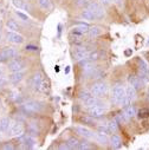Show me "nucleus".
I'll return each mask as SVG.
<instances>
[{
	"mask_svg": "<svg viewBox=\"0 0 149 150\" xmlns=\"http://www.w3.org/2000/svg\"><path fill=\"white\" fill-rule=\"evenodd\" d=\"M25 50H26V51H37V50H38V46H34V45H26Z\"/></svg>",
	"mask_w": 149,
	"mask_h": 150,
	"instance_id": "ea45409f",
	"label": "nucleus"
},
{
	"mask_svg": "<svg viewBox=\"0 0 149 150\" xmlns=\"http://www.w3.org/2000/svg\"><path fill=\"white\" fill-rule=\"evenodd\" d=\"M148 45H149V42H148Z\"/></svg>",
	"mask_w": 149,
	"mask_h": 150,
	"instance_id": "de8ad7c7",
	"label": "nucleus"
},
{
	"mask_svg": "<svg viewBox=\"0 0 149 150\" xmlns=\"http://www.w3.org/2000/svg\"><path fill=\"white\" fill-rule=\"evenodd\" d=\"M24 76H25V73H24L23 71H16V72H12V73L10 74V76H9V79H10L11 83L17 84V83H19L20 81H23Z\"/></svg>",
	"mask_w": 149,
	"mask_h": 150,
	"instance_id": "2eb2a0df",
	"label": "nucleus"
},
{
	"mask_svg": "<svg viewBox=\"0 0 149 150\" xmlns=\"http://www.w3.org/2000/svg\"><path fill=\"white\" fill-rule=\"evenodd\" d=\"M82 17H83L85 20H89V21H91V20L96 19V18H95V14H94L89 8H85V10L82 12Z\"/></svg>",
	"mask_w": 149,
	"mask_h": 150,
	"instance_id": "cd10ccee",
	"label": "nucleus"
},
{
	"mask_svg": "<svg viewBox=\"0 0 149 150\" xmlns=\"http://www.w3.org/2000/svg\"><path fill=\"white\" fill-rule=\"evenodd\" d=\"M1 25L3 24H1V20H0V32H1Z\"/></svg>",
	"mask_w": 149,
	"mask_h": 150,
	"instance_id": "49530a36",
	"label": "nucleus"
},
{
	"mask_svg": "<svg viewBox=\"0 0 149 150\" xmlns=\"http://www.w3.org/2000/svg\"><path fill=\"white\" fill-rule=\"evenodd\" d=\"M137 116H138V118H140V120L148 118V117H149V110H148L147 108H142L141 110H138Z\"/></svg>",
	"mask_w": 149,
	"mask_h": 150,
	"instance_id": "c756f323",
	"label": "nucleus"
},
{
	"mask_svg": "<svg viewBox=\"0 0 149 150\" xmlns=\"http://www.w3.org/2000/svg\"><path fill=\"white\" fill-rule=\"evenodd\" d=\"M138 63H140V71H142V72H144L145 74H149V69H148V65H147V63L143 60V59H138Z\"/></svg>",
	"mask_w": 149,
	"mask_h": 150,
	"instance_id": "2f4dec72",
	"label": "nucleus"
},
{
	"mask_svg": "<svg viewBox=\"0 0 149 150\" xmlns=\"http://www.w3.org/2000/svg\"><path fill=\"white\" fill-rule=\"evenodd\" d=\"M108 91V84L104 82H97L91 88V93L96 97H102Z\"/></svg>",
	"mask_w": 149,
	"mask_h": 150,
	"instance_id": "7ed1b4c3",
	"label": "nucleus"
},
{
	"mask_svg": "<svg viewBox=\"0 0 149 150\" xmlns=\"http://www.w3.org/2000/svg\"><path fill=\"white\" fill-rule=\"evenodd\" d=\"M90 97H91V95H90L89 92H85V91L83 92V91H82V92L79 93V98H81L83 102H85V100H87L88 98H90Z\"/></svg>",
	"mask_w": 149,
	"mask_h": 150,
	"instance_id": "c9c22d12",
	"label": "nucleus"
},
{
	"mask_svg": "<svg viewBox=\"0 0 149 150\" xmlns=\"http://www.w3.org/2000/svg\"><path fill=\"white\" fill-rule=\"evenodd\" d=\"M84 104H85L88 108H91V106H94V105L101 104V102H99V99H98L96 96H91L90 98H88V99L84 102Z\"/></svg>",
	"mask_w": 149,
	"mask_h": 150,
	"instance_id": "4be33fe9",
	"label": "nucleus"
},
{
	"mask_svg": "<svg viewBox=\"0 0 149 150\" xmlns=\"http://www.w3.org/2000/svg\"><path fill=\"white\" fill-rule=\"evenodd\" d=\"M106 127H108V129H109V132H116L117 131V129H118V124H117V121L116 120H111L110 122H108V124H106Z\"/></svg>",
	"mask_w": 149,
	"mask_h": 150,
	"instance_id": "b1692460",
	"label": "nucleus"
},
{
	"mask_svg": "<svg viewBox=\"0 0 149 150\" xmlns=\"http://www.w3.org/2000/svg\"><path fill=\"white\" fill-rule=\"evenodd\" d=\"M124 97H126V89L121 84L115 85L114 89H113V100H114V103L115 104H122Z\"/></svg>",
	"mask_w": 149,
	"mask_h": 150,
	"instance_id": "f03ea898",
	"label": "nucleus"
},
{
	"mask_svg": "<svg viewBox=\"0 0 149 150\" xmlns=\"http://www.w3.org/2000/svg\"><path fill=\"white\" fill-rule=\"evenodd\" d=\"M59 149H70V148H69L67 143H65V144H62V145L59 146Z\"/></svg>",
	"mask_w": 149,
	"mask_h": 150,
	"instance_id": "37998d69",
	"label": "nucleus"
},
{
	"mask_svg": "<svg viewBox=\"0 0 149 150\" xmlns=\"http://www.w3.org/2000/svg\"><path fill=\"white\" fill-rule=\"evenodd\" d=\"M88 8L95 14V18L101 19V18L104 17V10H103V7H102L99 4L95 3V1H91V3H89Z\"/></svg>",
	"mask_w": 149,
	"mask_h": 150,
	"instance_id": "6e6552de",
	"label": "nucleus"
},
{
	"mask_svg": "<svg viewBox=\"0 0 149 150\" xmlns=\"http://www.w3.org/2000/svg\"><path fill=\"white\" fill-rule=\"evenodd\" d=\"M106 111V108L104 106V104H97V105H94L91 108H89V115L94 118H99L102 117Z\"/></svg>",
	"mask_w": 149,
	"mask_h": 150,
	"instance_id": "20e7f679",
	"label": "nucleus"
},
{
	"mask_svg": "<svg viewBox=\"0 0 149 150\" xmlns=\"http://www.w3.org/2000/svg\"><path fill=\"white\" fill-rule=\"evenodd\" d=\"M98 131L101 132V134H106L108 135V132H109V129H108V127H106V124L104 125V127H98Z\"/></svg>",
	"mask_w": 149,
	"mask_h": 150,
	"instance_id": "4c0bfd02",
	"label": "nucleus"
},
{
	"mask_svg": "<svg viewBox=\"0 0 149 150\" xmlns=\"http://www.w3.org/2000/svg\"><path fill=\"white\" fill-rule=\"evenodd\" d=\"M124 115H126V117H127V120H130V118H134L135 117V115H136V110H135V108L134 106H128V108H126V112H124Z\"/></svg>",
	"mask_w": 149,
	"mask_h": 150,
	"instance_id": "393cba45",
	"label": "nucleus"
},
{
	"mask_svg": "<svg viewBox=\"0 0 149 150\" xmlns=\"http://www.w3.org/2000/svg\"><path fill=\"white\" fill-rule=\"evenodd\" d=\"M102 32H103V30H102L99 26H92V27L89 28V31H88V35L91 37V38H95V37L101 35Z\"/></svg>",
	"mask_w": 149,
	"mask_h": 150,
	"instance_id": "f3484780",
	"label": "nucleus"
},
{
	"mask_svg": "<svg viewBox=\"0 0 149 150\" xmlns=\"http://www.w3.org/2000/svg\"><path fill=\"white\" fill-rule=\"evenodd\" d=\"M21 110L26 115H34V114H38V112L42 110V105L39 102L28 100L21 105Z\"/></svg>",
	"mask_w": 149,
	"mask_h": 150,
	"instance_id": "f257e3e1",
	"label": "nucleus"
},
{
	"mask_svg": "<svg viewBox=\"0 0 149 150\" xmlns=\"http://www.w3.org/2000/svg\"><path fill=\"white\" fill-rule=\"evenodd\" d=\"M50 90V83L48 82V81H43V83L40 84V88H39V90L38 91H40V92H48Z\"/></svg>",
	"mask_w": 149,
	"mask_h": 150,
	"instance_id": "72a5a7b5",
	"label": "nucleus"
},
{
	"mask_svg": "<svg viewBox=\"0 0 149 150\" xmlns=\"http://www.w3.org/2000/svg\"><path fill=\"white\" fill-rule=\"evenodd\" d=\"M110 143H111V145H113V148H115V149L120 148L121 146V138H120V136L113 135L110 137Z\"/></svg>",
	"mask_w": 149,
	"mask_h": 150,
	"instance_id": "5701e85b",
	"label": "nucleus"
},
{
	"mask_svg": "<svg viewBox=\"0 0 149 150\" xmlns=\"http://www.w3.org/2000/svg\"><path fill=\"white\" fill-rule=\"evenodd\" d=\"M11 128V120L5 117L0 121V132H5L9 131V129Z\"/></svg>",
	"mask_w": 149,
	"mask_h": 150,
	"instance_id": "dca6fc26",
	"label": "nucleus"
},
{
	"mask_svg": "<svg viewBox=\"0 0 149 150\" xmlns=\"http://www.w3.org/2000/svg\"><path fill=\"white\" fill-rule=\"evenodd\" d=\"M13 1V5L17 7V8H23V10H26L28 11L30 10V6L26 1H24V0H12Z\"/></svg>",
	"mask_w": 149,
	"mask_h": 150,
	"instance_id": "aec40b11",
	"label": "nucleus"
},
{
	"mask_svg": "<svg viewBox=\"0 0 149 150\" xmlns=\"http://www.w3.org/2000/svg\"><path fill=\"white\" fill-rule=\"evenodd\" d=\"M89 26L87 24H81V25H77V26H74L71 28V34H74V35H83L85 33H88L89 31Z\"/></svg>",
	"mask_w": 149,
	"mask_h": 150,
	"instance_id": "f8f14e48",
	"label": "nucleus"
},
{
	"mask_svg": "<svg viewBox=\"0 0 149 150\" xmlns=\"http://www.w3.org/2000/svg\"><path fill=\"white\" fill-rule=\"evenodd\" d=\"M17 51L12 47H5L0 51V62H7L10 59L16 58Z\"/></svg>",
	"mask_w": 149,
	"mask_h": 150,
	"instance_id": "0eeeda50",
	"label": "nucleus"
},
{
	"mask_svg": "<svg viewBox=\"0 0 149 150\" xmlns=\"http://www.w3.org/2000/svg\"><path fill=\"white\" fill-rule=\"evenodd\" d=\"M126 96H127L130 100H134V99L136 98V89L129 84V85L126 88Z\"/></svg>",
	"mask_w": 149,
	"mask_h": 150,
	"instance_id": "a211bd4d",
	"label": "nucleus"
},
{
	"mask_svg": "<svg viewBox=\"0 0 149 150\" xmlns=\"http://www.w3.org/2000/svg\"><path fill=\"white\" fill-rule=\"evenodd\" d=\"M7 83V79L4 77V76H0V88H4Z\"/></svg>",
	"mask_w": 149,
	"mask_h": 150,
	"instance_id": "58836bf2",
	"label": "nucleus"
},
{
	"mask_svg": "<svg viewBox=\"0 0 149 150\" xmlns=\"http://www.w3.org/2000/svg\"><path fill=\"white\" fill-rule=\"evenodd\" d=\"M0 37H1V34H0Z\"/></svg>",
	"mask_w": 149,
	"mask_h": 150,
	"instance_id": "09e8293b",
	"label": "nucleus"
},
{
	"mask_svg": "<svg viewBox=\"0 0 149 150\" xmlns=\"http://www.w3.org/2000/svg\"><path fill=\"white\" fill-rule=\"evenodd\" d=\"M99 1L103 4V5H109L111 3V0H99Z\"/></svg>",
	"mask_w": 149,
	"mask_h": 150,
	"instance_id": "a19ab883",
	"label": "nucleus"
},
{
	"mask_svg": "<svg viewBox=\"0 0 149 150\" xmlns=\"http://www.w3.org/2000/svg\"><path fill=\"white\" fill-rule=\"evenodd\" d=\"M66 143H67V145H69L70 149H77V146H78V144H79L78 139H76V138H70Z\"/></svg>",
	"mask_w": 149,
	"mask_h": 150,
	"instance_id": "473e14b6",
	"label": "nucleus"
},
{
	"mask_svg": "<svg viewBox=\"0 0 149 150\" xmlns=\"http://www.w3.org/2000/svg\"><path fill=\"white\" fill-rule=\"evenodd\" d=\"M101 144H106L108 143V141H109V138H108V136H106V134H101V132H98V134H96V137H95Z\"/></svg>",
	"mask_w": 149,
	"mask_h": 150,
	"instance_id": "c85d7f7f",
	"label": "nucleus"
},
{
	"mask_svg": "<svg viewBox=\"0 0 149 150\" xmlns=\"http://www.w3.org/2000/svg\"><path fill=\"white\" fill-rule=\"evenodd\" d=\"M7 40L13 43V44H21V43H24V37L21 34H19L18 32L9 31L7 32Z\"/></svg>",
	"mask_w": 149,
	"mask_h": 150,
	"instance_id": "9b49d317",
	"label": "nucleus"
},
{
	"mask_svg": "<svg viewBox=\"0 0 149 150\" xmlns=\"http://www.w3.org/2000/svg\"><path fill=\"white\" fill-rule=\"evenodd\" d=\"M128 83L131 86H134L136 89V91L142 89V82H141V79L138 77L134 76V74H129V76H128Z\"/></svg>",
	"mask_w": 149,
	"mask_h": 150,
	"instance_id": "4468645a",
	"label": "nucleus"
},
{
	"mask_svg": "<svg viewBox=\"0 0 149 150\" xmlns=\"http://www.w3.org/2000/svg\"><path fill=\"white\" fill-rule=\"evenodd\" d=\"M27 131H28V134H30L31 136H35V135H38V134H39L38 128H37V125H35V124H33V123H31V124L28 125Z\"/></svg>",
	"mask_w": 149,
	"mask_h": 150,
	"instance_id": "7c9ffc66",
	"label": "nucleus"
},
{
	"mask_svg": "<svg viewBox=\"0 0 149 150\" xmlns=\"http://www.w3.org/2000/svg\"><path fill=\"white\" fill-rule=\"evenodd\" d=\"M89 53H90V51L87 47L77 45L76 47H74V51H73V57H74V59H76L77 62H82V60L88 58Z\"/></svg>",
	"mask_w": 149,
	"mask_h": 150,
	"instance_id": "39448f33",
	"label": "nucleus"
},
{
	"mask_svg": "<svg viewBox=\"0 0 149 150\" xmlns=\"http://www.w3.org/2000/svg\"><path fill=\"white\" fill-rule=\"evenodd\" d=\"M6 26H7V28H9L10 31H14V32H17V31H19V30H20V27H19L18 23H16L13 19H10V20L6 23Z\"/></svg>",
	"mask_w": 149,
	"mask_h": 150,
	"instance_id": "a878e982",
	"label": "nucleus"
},
{
	"mask_svg": "<svg viewBox=\"0 0 149 150\" xmlns=\"http://www.w3.org/2000/svg\"><path fill=\"white\" fill-rule=\"evenodd\" d=\"M74 130H76V132H77L79 136H82V137H84V138H88V139H92V138L96 137V135H95L90 129H88V128H85V127H76V128H74Z\"/></svg>",
	"mask_w": 149,
	"mask_h": 150,
	"instance_id": "9d476101",
	"label": "nucleus"
},
{
	"mask_svg": "<svg viewBox=\"0 0 149 150\" xmlns=\"http://www.w3.org/2000/svg\"><path fill=\"white\" fill-rule=\"evenodd\" d=\"M16 16H17L18 18H20L23 21H27V20L30 19L27 14H24V13H23V12H20V11H16Z\"/></svg>",
	"mask_w": 149,
	"mask_h": 150,
	"instance_id": "f704fd0d",
	"label": "nucleus"
},
{
	"mask_svg": "<svg viewBox=\"0 0 149 150\" xmlns=\"http://www.w3.org/2000/svg\"><path fill=\"white\" fill-rule=\"evenodd\" d=\"M23 143L25 144L26 148H33L34 144H35V141H34V138L31 135H27V136L23 137Z\"/></svg>",
	"mask_w": 149,
	"mask_h": 150,
	"instance_id": "6ab92c4d",
	"label": "nucleus"
},
{
	"mask_svg": "<svg viewBox=\"0 0 149 150\" xmlns=\"http://www.w3.org/2000/svg\"><path fill=\"white\" fill-rule=\"evenodd\" d=\"M0 76H3V69H0Z\"/></svg>",
	"mask_w": 149,
	"mask_h": 150,
	"instance_id": "a18cd8bd",
	"label": "nucleus"
},
{
	"mask_svg": "<svg viewBox=\"0 0 149 150\" xmlns=\"http://www.w3.org/2000/svg\"><path fill=\"white\" fill-rule=\"evenodd\" d=\"M38 4L40 6V8H43L44 11H49V10L52 8L51 0H38Z\"/></svg>",
	"mask_w": 149,
	"mask_h": 150,
	"instance_id": "412c9836",
	"label": "nucleus"
},
{
	"mask_svg": "<svg viewBox=\"0 0 149 150\" xmlns=\"http://www.w3.org/2000/svg\"><path fill=\"white\" fill-rule=\"evenodd\" d=\"M25 131V128L21 122H14L13 124H11V128H10V136L11 137H20L23 136Z\"/></svg>",
	"mask_w": 149,
	"mask_h": 150,
	"instance_id": "423d86ee",
	"label": "nucleus"
},
{
	"mask_svg": "<svg viewBox=\"0 0 149 150\" xmlns=\"http://www.w3.org/2000/svg\"><path fill=\"white\" fill-rule=\"evenodd\" d=\"M25 67V63L21 60V59H13L9 63V69L12 71V72H16V71H21Z\"/></svg>",
	"mask_w": 149,
	"mask_h": 150,
	"instance_id": "ddd939ff",
	"label": "nucleus"
},
{
	"mask_svg": "<svg viewBox=\"0 0 149 150\" xmlns=\"http://www.w3.org/2000/svg\"><path fill=\"white\" fill-rule=\"evenodd\" d=\"M91 146L88 144V142H82V143H79L78 144V146H77V149H90Z\"/></svg>",
	"mask_w": 149,
	"mask_h": 150,
	"instance_id": "e433bc0d",
	"label": "nucleus"
},
{
	"mask_svg": "<svg viewBox=\"0 0 149 150\" xmlns=\"http://www.w3.org/2000/svg\"><path fill=\"white\" fill-rule=\"evenodd\" d=\"M43 81H44V78H43V74L42 73H39V72H37V73H34L33 76H32V78H31V88L33 89V90H39V88H40V84L43 83Z\"/></svg>",
	"mask_w": 149,
	"mask_h": 150,
	"instance_id": "1a4fd4ad",
	"label": "nucleus"
},
{
	"mask_svg": "<svg viewBox=\"0 0 149 150\" xmlns=\"http://www.w3.org/2000/svg\"><path fill=\"white\" fill-rule=\"evenodd\" d=\"M114 1H115V3H116L118 6H121V1H122V0H114Z\"/></svg>",
	"mask_w": 149,
	"mask_h": 150,
	"instance_id": "c03bdc74",
	"label": "nucleus"
},
{
	"mask_svg": "<svg viewBox=\"0 0 149 150\" xmlns=\"http://www.w3.org/2000/svg\"><path fill=\"white\" fill-rule=\"evenodd\" d=\"M102 58V52H99V51H94V52H90L89 53V56H88V60L89 62H95V60H98V59H101Z\"/></svg>",
	"mask_w": 149,
	"mask_h": 150,
	"instance_id": "bb28decb",
	"label": "nucleus"
},
{
	"mask_svg": "<svg viewBox=\"0 0 149 150\" xmlns=\"http://www.w3.org/2000/svg\"><path fill=\"white\" fill-rule=\"evenodd\" d=\"M3 148H4V149H14V146L11 145V144H5Z\"/></svg>",
	"mask_w": 149,
	"mask_h": 150,
	"instance_id": "79ce46f5",
	"label": "nucleus"
}]
</instances>
